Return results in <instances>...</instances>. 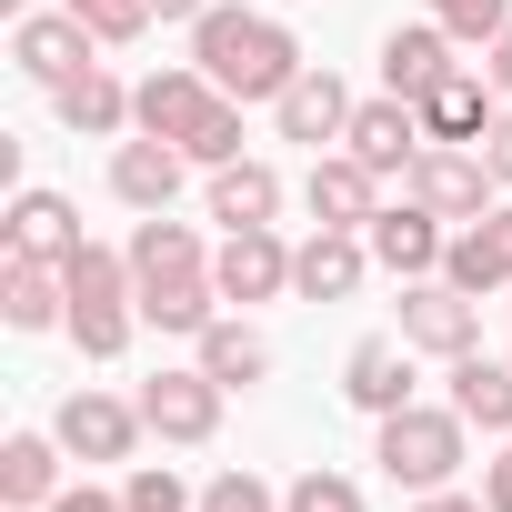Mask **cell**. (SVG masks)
I'll use <instances>...</instances> for the list:
<instances>
[{
  "instance_id": "cell-1",
  "label": "cell",
  "mask_w": 512,
  "mask_h": 512,
  "mask_svg": "<svg viewBox=\"0 0 512 512\" xmlns=\"http://www.w3.org/2000/svg\"><path fill=\"white\" fill-rule=\"evenodd\" d=\"M191 61L251 111V101H282L312 61H302V41H292V21H272V11H241V0H211V11L191 21Z\"/></svg>"
},
{
  "instance_id": "cell-2",
  "label": "cell",
  "mask_w": 512,
  "mask_h": 512,
  "mask_svg": "<svg viewBox=\"0 0 512 512\" xmlns=\"http://www.w3.org/2000/svg\"><path fill=\"white\" fill-rule=\"evenodd\" d=\"M61 282H71V342H81V362H121V352H131V332H141V282H131V251L81 241L71 262H61Z\"/></svg>"
},
{
  "instance_id": "cell-3",
  "label": "cell",
  "mask_w": 512,
  "mask_h": 512,
  "mask_svg": "<svg viewBox=\"0 0 512 512\" xmlns=\"http://www.w3.org/2000/svg\"><path fill=\"white\" fill-rule=\"evenodd\" d=\"M472 442V422L452 412V402H402V412H382V432H372V462H382V482H402V492H442V482H462V452Z\"/></svg>"
},
{
  "instance_id": "cell-4",
  "label": "cell",
  "mask_w": 512,
  "mask_h": 512,
  "mask_svg": "<svg viewBox=\"0 0 512 512\" xmlns=\"http://www.w3.org/2000/svg\"><path fill=\"white\" fill-rule=\"evenodd\" d=\"M402 191L462 231V221H482V211H492V191H502V181H492V161H482L472 141H432V151L412 161V181H402Z\"/></svg>"
},
{
  "instance_id": "cell-5",
  "label": "cell",
  "mask_w": 512,
  "mask_h": 512,
  "mask_svg": "<svg viewBox=\"0 0 512 512\" xmlns=\"http://www.w3.org/2000/svg\"><path fill=\"white\" fill-rule=\"evenodd\" d=\"M402 342L412 352H432V362H462V352H482V302L462 292V282H402Z\"/></svg>"
},
{
  "instance_id": "cell-6",
  "label": "cell",
  "mask_w": 512,
  "mask_h": 512,
  "mask_svg": "<svg viewBox=\"0 0 512 512\" xmlns=\"http://www.w3.org/2000/svg\"><path fill=\"white\" fill-rule=\"evenodd\" d=\"M131 402H141V422H151L161 442H181V452H201V442L221 432V402H231V392H221V382H211L201 362H181V372H151V382H141Z\"/></svg>"
},
{
  "instance_id": "cell-7",
  "label": "cell",
  "mask_w": 512,
  "mask_h": 512,
  "mask_svg": "<svg viewBox=\"0 0 512 512\" xmlns=\"http://www.w3.org/2000/svg\"><path fill=\"white\" fill-rule=\"evenodd\" d=\"M11 61H21V81L61 91V81H81L101 61V31L81 11H31V21H11Z\"/></svg>"
},
{
  "instance_id": "cell-8",
  "label": "cell",
  "mask_w": 512,
  "mask_h": 512,
  "mask_svg": "<svg viewBox=\"0 0 512 512\" xmlns=\"http://www.w3.org/2000/svg\"><path fill=\"white\" fill-rule=\"evenodd\" d=\"M362 241H372V262H382L392 282H432V272H442V251H452V221H442V211H422V201L402 191V201H382V211H372V231H362Z\"/></svg>"
},
{
  "instance_id": "cell-9",
  "label": "cell",
  "mask_w": 512,
  "mask_h": 512,
  "mask_svg": "<svg viewBox=\"0 0 512 512\" xmlns=\"http://www.w3.org/2000/svg\"><path fill=\"white\" fill-rule=\"evenodd\" d=\"M342 151L362 161V171H382V181H412V161L432 151V131H422V111L412 101H352V131H342Z\"/></svg>"
},
{
  "instance_id": "cell-10",
  "label": "cell",
  "mask_w": 512,
  "mask_h": 512,
  "mask_svg": "<svg viewBox=\"0 0 512 512\" xmlns=\"http://www.w3.org/2000/svg\"><path fill=\"white\" fill-rule=\"evenodd\" d=\"M51 432H61V452H81V462H131L151 422H141V402H121V392H91V382H81V392L51 412Z\"/></svg>"
},
{
  "instance_id": "cell-11",
  "label": "cell",
  "mask_w": 512,
  "mask_h": 512,
  "mask_svg": "<svg viewBox=\"0 0 512 512\" xmlns=\"http://www.w3.org/2000/svg\"><path fill=\"white\" fill-rule=\"evenodd\" d=\"M211 282H221V302H282V292H292V241H282L272 221L221 231V251H211Z\"/></svg>"
},
{
  "instance_id": "cell-12",
  "label": "cell",
  "mask_w": 512,
  "mask_h": 512,
  "mask_svg": "<svg viewBox=\"0 0 512 512\" xmlns=\"http://www.w3.org/2000/svg\"><path fill=\"white\" fill-rule=\"evenodd\" d=\"M302 211H312L322 231H372V211H382V171H362L352 151H312V171H302Z\"/></svg>"
},
{
  "instance_id": "cell-13",
  "label": "cell",
  "mask_w": 512,
  "mask_h": 512,
  "mask_svg": "<svg viewBox=\"0 0 512 512\" xmlns=\"http://www.w3.org/2000/svg\"><path fill=\"white\" fill-rule=\"evenodd\" d=\"M372 272H382V262H372L362 231H322V221H312V241H292V292H302V302H352Z\"/></svg>"
},
{
  "instance_id": "cell-14",
  "label": "cell",
  "mask_w": 512,
  "mask_h": 512,
  "mask_svg": "<svg viewBox=\"0 0 512 512\" xmlns=\"http://www.w3.org/2000/svg\"><path fill=\"white\" fill-rule=\"evenodd\" d=\"M442 282H462L472 302H482V292H512V201H492L482 221H462V231H452Z\"/></svg>"
},
{
  "instance_id": "cell-15",
  "label": "cell",
  "mask_w": 512,
  "mask_h": 512,
  "mask_svg": "<svg viewBox=\"0 0 512 512\" xmlns=\"http://www.w3.org/2000/svg\"><path fill=\"white\" fill-rule=\"evenodd\" d=\"M11 251L21 262H71L81 251V211L61 191H21L11 211H0V262H11Z\"/></svg>"
},
{
  "instance_id": "cell-16",
  "label": "cell",
  "mask_w": 512,
  "mask_h": 512,
  "mask_svg": "<svg viewBox=\"0 0 512 512\" xmlns=\"http://www.w3.org/2000/svg\"><path fill=\"white\" fill-rule=\"evenodd\" d=\"M452 71H462V61H452V31H442V21H402V31L382 41V91H392V101H432Z\"/></svg>"
},
{
  "instance_id": "cell-17",
  "label": "cell",
  "mask_w": 512,
  "mask_h": 512,
  "mask_svg": "<svg viewBox=\"0 0 512 512\" xmlns=\"http://www.w3.org/2000/svg\"><path fill=\"white\" fill-rule=\"evenodd\" d=\"M121 251H131V282H141V292H151V282H191V272H211V241H201L191 221H171V211H141Z\"/></svg>"
},
{
  "instance_id": "cell-18",
  "label": "cell",
  "mask_w": 512,
  "mask_h": 512,
  "mask_svg": "<svg viewBox=\"0 0 512 512\" xmlns=\"http://www.w3.org/2000/svg\"><path fill=\"white\" fill-rule=\"evenodd\" d=\"M342 402L352 412H402L412 402V342H392V332H372V342H352V362H342Z\"/></svg>"
},
{
  "instance_id": "cell-19",
  "label": "cell",
  "mask_w": 512,
  "mask_h": 512,
  "mask_svg": "<svg viewBox=\"0 0 512 512\" xmlns=\"http://www.w3.org/2000/svg\"><path fill=\"white\" fill-rule=\"evenodd\" d=\"M0 322L11 332H71V282H61V262H0Z\"/></svg>"
},
{
  "instance_id": "cell-20",
  "label": "cell",
  "mask_w": 512,
  "mask_h": 512,
  "mask_svg": "<svg viewBox=\"0 0 512 512\" xmlns=\"http://www.w3.org/2000/svg\"><path fill=\"white\" fill-rule=\"evenodd\" d=\"M272 121H282V141L322 151V141H342V131H352V91H342V81H332V71L312 61V71H302V81H292V91L272 101Z\"/></svg>"
},
{
  "instance_id": "cell-21",
  "label": "cell",
  "mask_w": 512,
  "mask_h": 512,
  "mask_svg": "<svg viewBox=\"0 0 512 512\" xmlns=\"http://www.w3.org/2000/svg\"><path fill=\"white\" fill-rule=\"evenodd\" d=\"M51 111H61L81 141H121V131H131V81H121L111 61H91L81 81H61V91H51Z\"/></svg>"
},
{
  "instance_id": "cell-22",
  "label": "cell",
  "mask_w": 512,
  "mask_h": 512,
  "mask_svg": "<svg viewBox=\"0 0 512 512\" xmlns=\"http://www.w3.org/2000/svg\"><path fill=\"white\" fill-rule=\"evenodd\" d=\"M181 171H191L181 141H151V131L111 151V191H121L131 211H171V201H181Z\"/></svg>"
},
{
  "instance_id": "cell-23",
  "label": "cell",
  "mask_w": 512,
  "mask_h": 512,
  "mask_svg": "<svg viewBox=\"0 0 512 512\" xmlns=\"http://www.w3.org/2000/svg\"><path fill=\"white\" fill-rule=\"evenodd\" d=\"M442 382H452L442 402H452V412H462L472 432H492V442L512 432V352H502V362H492V352H462V362H452Z\"/></svg>"
},
{
  "instance_id": "cell-24",
  "label": "cell",
  "mask_w": 512,
  "mask_h": 512,
  "mask_svg": "<svg viewBox=\"0 0 512 512\" xmlns=\"http://www.w3.org/2000/svg\"><path fill=\"white\" fill-rule=\"evenodd\" d=\"M0 502L11 512H51L61 502V432H11L0 442Z\"/></svg>"
},
{
  "instance_id": "cell-25",
  "label": "cell",
  "mask_w": 512,
  "mask_h": 512,
  "mask_svg": "<svg viewBox=\"0 0 512 512\" xmlns=\"http://www.w3.org/2000/svg\"><path fill=\"white\" fill-rule=\"evenodd\" d=\"M422 111V131L432 141H482L492 131V111H502V91H492V71H452L432 101H412Z\"/></svg>"
},
{
  "instance_id": "cell-26",
  "label": "cell",
  "mask_w": 512,
  "mask_h": 512,
  "mask_svg": "<svg viewBox=\"0 0 512 512\" xmlns=\"http://www.w3.org/2000/svg\"><path fill=\"white\" fill-rule=\"evenodd\" d=\"M282 211V171L272 161H221L211 171V221L221 231H251V221H272Z\"/></svg>"
},
{
  "instance_id": "cell-27",
  "label": "cell",
  "mask_w": 512,
  "mask_h": 512,
  "mask_svg": "<svg viewBox=\"0 0 512 512\" xmlns=\"http://www.w3.org/2000/svg\"><path fill=\"white\" fill-rule=\"evenodd\" d=\"M191 362H201V372H211L221 392H251V382L272 372V342L251 332V322H231V312H221V322H211V332L191 342Z\"/></svg>"
},
{
  "instance_id": "cell-28",
  "label": "cell",
  "mask_w": 512,
  "mask_h": 512,
  "mask_svg": "<svg viewBox=\"0 0 512 512\" xmlns=\"http://www.w3.org/2000/svg\"><path fill=\"white\" fill-rule=\"evenodd\" d=\"M141 322L171 332V342H201V332L221 322V282H211V272H191V282H151V292H141Z\"/></svg>"
},
{
  "instance_id": "cell-29",
  "label": "cell",
  "mask_w": 512,
  "mask_h": 512,
  "mask_svg": "<svg viewBox=\"0 0 512 512\" xmlns=\"http://www.w3.org/2000/svg\"><path fill=\"white\" fill-rule=\"evenodd\" d=\"M121 502H131V512H201V492H191L171 462H131V472H121Z\"/></svg>"
},
{
  "instance_id": "cell-30",
  "label": "cell",
  "mask_w": 512,
  "mask_h": 512,
  "mask_svg": "<svg viewBox=\"0 0 512 512\" xmlns=\"http://www.w3.org/2000/svg\"><path fill=\"white\" fill-rule=\"evenodd\" d=\"M422 11H432V21L452 31V41H482V51H492V41L512 31V0H422Z\"/></svg>"
},
{
  "instance_id": "cell-31",
  "label": "cell",
  "mask_w": 512,
  "mask_h": 512,
  "mask_svg": "<svg viewBox=\"0 0 512 512\" xmlns=\"http://www.w3.org/2000/svg\"><path fill=\"white\" fill-rule=\"evenodd\" d=\"M282 512H372V502H362V482H352V472H322V462H312V472L282 492Z\"/></svg>"
},
{
  "instance_id": "cell-32",
  "label": "cell",
  "mask_w": 512,
  "mask_h": 512,
  "mask_svg": "<svg viewBox=\"0 0 512 512\" xmlns=\"http://www.w3.org/2000/svg\"><path fill=\"white\" fill-rule=\"evenodd\" d=\"M61 11H81V21L101 31V51H111V41H141V31H151V0H61Z\"/></svg>"
},
{
  "instance_id": "cell-33",
  "label": "cell",
  "mask_w": 512,
  "mask_h": 512,
  "mask_svg": "<svg viewBox=\"0 0 512 512\" xmlns=\"http://www.w3.org/2000/svg\"><path fill=\"white\" fill-rule=\"evenodd\" d=\"M201 512H282V492L262 472H221V482H201Z\"/></svg>"
},
{
  "instance_id": "cell-34",
  "label": "cell",
  "mask_w": 512,
  "mask_h": 512,
  "mask_svg": "<svg viewBox=\"0 0 512 512\" xmlns=\"http://www.w3.org/2000/svg\"><path fill=\"white\" fill-rule=\"evenodd\" d=\"M472 151H482V161H492V181H502V191H512V101H502V111H492V131H482V141H472Z\"/></svg>"
},
{
  "instance_id": "cell-35",
  "label": "cell",
  "mask_w": 512,
  "mask_h": 512,
  "mask_svg": "<svg viewBox=\"0 0 512 512\" xmlns=\"http://www.w3.org/2000/svg\"><path fill=\"white\" fill-rule=\"evenodd\" d=\"M482 502H492V512H512V432H502V452L482 462Z\"/></svg>"
},
{
  "instance_id": "cell-36",
  "label": "cell",
  "mask_w": 512,
  "mask_h": 512,
  "mask_svg": "<svg viewBox=\"0 0 512 512\" xmlns=\"http://www.w3.org/2000/svg\"><path fill=\"white\" fill-rule=\"evenodd\" d=\"M51 512H131V502H121V492H91V482H61Z\"/></svg>"
},
{
  "instance_id": "cell-37",
  "label": "cell",
  "mask_w": 512,
  "mask_h": 512,
  "mask_svg": "<svg viewBox=\"0 0 512 512\" xmlns=\"http://www.w3.org/2000/svg\"><path fill=\"white\" fill-rule=\"evenodd\" d=\"M412 512H492V502H482V492H452V482H442V492H412Z\"/></svg>"
},
{
  "instance_id": "cell-38",
  "label": "cell",
  "mask_w": 512,
  "mask_h": 512,
  "mask_svg": "<svg viewBox=\"0 0 512 512\" xmlns=\"http://www.w3.org/2000/svg\"><path fill=\"white\" fill-rule=\"evenodd\" d=\"M482 71H492V91H502V101H512V31H502V41H492V51H482Z\"/></svg>"
},
{
  "instance_id": "cell-39",
  "label": "cell",
  "mask_w": 512,
  "mask_h": 512,
  "mask_svg": "<svg viewBox=\"0 0 512 512\" xmlns=\"http://www.w3.org/2000/svg\"><path fill=\"white\" fill-rule=\"evenodd\" d=\"M211 0H151V21H201Z\"/></svg>"
},
{
  "instance_id": "cell-40",
  "label": "cell",
  "mask_w": 512,
  "mask_h": 512,
  "mask_svg": "<svg viewBox=\"0 0 512 512\" xmlns=\"http://www.w3.org/2000/svg\"><path fill=\"white\" fill-rule=\"evenodd\" d=\"M0 11H11V21H31V0H0Z\"/></svg>"
}]
</instances>
